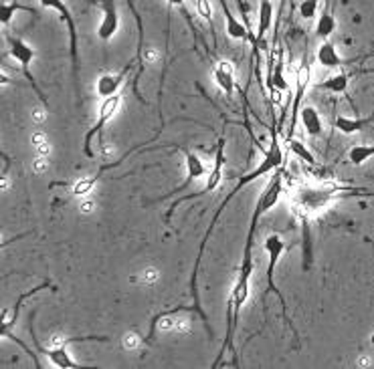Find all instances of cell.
<instances>
[{"label": "cell", "mask_w": 374, "mask_h": 369, "mask_svg": "<svg viewBox=\"0 0 374 369\" xmlns=\"http://www.w3.org/2000/svg\"><path fill=\"white\" fill-rule=\"evenodd\" d=\"M280 127H278V123H271V127H269V135H271V144H269V148L267 150H263V159L257 164V168L255 170H251L249 174H245V176H241L239 178V182L233 186V190L227 194V198L218 204L217 212L213 216V220H211V224H209V228H207V232H205V236H202V243L198 246V254H196V260H194V269H192V275H190V295H192V307H194V313L205 321V325H207V329H209V333L213 335V331H211V327H209V317H207V313L202 311L200 307V297H198V271H200V260H202V254H205V248H207V243H209V238H211V234H213V230H215V226H217L218 218L222 216L225 212V208L229 206V202L245 188V186H249L251 182H255L257 178H261V176H271L276 170H280L281 166H285V154H283V148H281V142H280Z\"/></svg>", "instance_id": "obj_1"}, {"label": "cell", "mask_w": 374, "mask_h": 369, "mask_svg": "<svg viewBox=\"0 0 374 369\" xmlns=\"http://www.w3.org/2000/svg\"><path fill=\"white\" fill-rule=\"evenodd\" d=\"M253 273V248L245 246L243 250V260H241V267H239V275L237 280L233 284V291H231V297H229V303H227V333H225V341L220 345V351H218V357L215 359L213 368H217L222 359V355L227 351L233 353L235 357V364L239 361L237 359V347H235V333H237V327H239V319H241V311L243 305L247 303L249 299V278Z\"/></svg>", "instance_id": "obj_2"}, {"label": "cell", "mask_w": 374, "mask_h": 369, "mask_svg": "<svg viewBox=\"0 0 374 369\" xmlns=\"http://www.w3.org/2000/svg\"><path fill=\"white\" fill-rule=\"evenodd\" d=\"M225 148H227V139H225V135H220V137H218V142H217V154H215V161H213V168H211V172H209L207 184L202 186L198 192L190 194V196H180V198H176V200L170 204V208L166 210V224H170V220H172V216H174V212H176V208H178L183 202L192 200V198L207 196V194L215 192L218 186H220V182H222V170H225V161H227Z\"/></svg>", "instance_id": "obj_3"}, {"label": "cell", "mask_w": 374, "mask_h": 369, "mask_svg": "<svg viewBox=\"0 0 374 369\" xmlns=\"http://www.w3.org/2000/svg\"><path fill=\"white\" fill-rule=\"evenodd\" d=\"M263 248H265L267 258H269V265H267V293L278 295V299H280V303H281V309H283V319H285V323L293 329V325H291V321H289V315H287V303H285V297L281 295V291L276 287V282H273V278H276V267H278L280 256L283 254V250H285V243H283V238H281L280 234H276V232H273V234H269V236L265 238ZM293 333H295V329H293ZM295 337H298V333H295Z\"/></svg>", "instance_id": "obj_4"}, {"label": "cell", "mask_w": 374, "mask_h": 369, "mask_svg": "<svg viewBox=\"0 0 374 369\" xmlns=\"http://www.w3.org/2000/svg\"><path fill=\"white\" fill-rule=\"evenodd\" d=\"M4 36H6V43H8V55L12 57V61L19 63V67L23 69L25 77L29 79V83H31V87L34 89V93H37V97H39V99L45 103V107H47V105H49L47 95L41 91V87L34 83V79H32V75H31V65H32V59H34V49H32L27 41H23L21 36H14V34H10V32H6Z\"/></svg>", "instance_id": "obj_5"}, {"label": "cell", "mask_w": 374, "mask_h": 369, "mask_svg": "<svg viewBox=\"0 0 374 369\" xmlns=\"http://www.w3.org/2000/svg\"><path fill=\"white\" fill-rule=\"evenodd\" d=\"M273 23V0H261L259 2V21H257V32H255V41L251 43L253 47V57H255V75H257V83L261 87L263 85V75H261V51L269 49L265 45V36L271 29Z\"/></svg>", "instance_id": "obj_6"}, {"label": "cell", "mask_w": 374, "mask_h": 369, "mask_svg": "<svg viewBox=\"0 0 374 369\" xmlns=\"http://www.w3.org/2000/svg\"><path fill=\"white\" fill-rule=\"evenodd\" d=\"M310 81H312V65H310V55H308V49H304V57L300 61V67L295 71V93H293V99H291V111H289V129H287V137H293V131H295V123L300 118V109H302V99L310 87Z\"/></svg>", "instance_id": "obj_7"}, {"label": "cell", "mask_w": 374, "mask_h": 369, "mask_svg": "<svg viewBox=\"0 0 374 369\" xmlns=\"http://www.w3.org/2000/svg\"><path fill=\"white\" fill-rule=\"evenodd\" d=\"M120 103H122V95H114V97H107L101 101L99 109H97V120H95L94 127L85 133V142H83V154L87 157L94 159V137L101 133V129L110 123V120L116 115V111L120 109Z\"/></svg>", "instance_id": "obj_8"}, {"label": "cell", "mask_w": 374, "mask_h": 369, "mask_svg": "<svg viewBox=\"0 0 374 369\" xmlns=\"http://www.w3.org/2000/svg\"><path fill=\"white\" fill-rule=\"evenodd\" d=\"M41 6L49 8V10H55L59 14L65 27H67V32H69V53H71V63H73V75L77 77L79 73V57H77V25H75V16L71 14L69 6L65 4V0H39Z\"/></svg>", "instance_id": "obj_9"}, {"label": "cell", "mask_w": 374, "mask_h": 369, "mask_svg": "<svg viewBox=\"0 0 374 369\" xmlns=\"http://www.w3.org/2000/svg\"><path fill=\"white\" fill-rule=\"evenodd\" d=\"M178 150L185 154V159H187V178H185V182L180 186H176L174 190H170L166 196H162L160 200H164V198H168V196H176V194H180L183 190H187L190 182H194V180H198V178H202L205 174H207V164H205V159L200 157V155L196 154V152H190L187 148H183V146H178Z\"/></svg>", "instance_id": "obj_10"}, {"label": "cell", "mask_w": 374, "mask_h": 369, "mask_svg": "<svg viewBox=\"0 0 374 369\" xmlns=\"http://www.w3.org/2000/svg\"><path fill=\"white\" fill-rule=\"evenodd\" d=\"M101 10H103V14L97 25V36L103 43H110L120 29V14H118L116 0H101Z\"/></svg>", "instance_id": "obj_11"}, {"label": "cell", "mask_w": 374, "mask_h": 369, "mask_svg": "<svg viewBox=\"0 0 374 369\" xmlns=\"http://www.w3.org/2000/svg\"><path fill=\"white\" fill-rule=\"evenodd\" d=\"M132 69H134V63L125 65V69H122L120 73H103V75L97 79V83H95V93H97V97L103 101V99H107V97L118 95L120 87L124 85L127 73H129Z\"/></svg>", "instance_id": "obj_12"}, {"label": "cell", "mask_w": 374, "mask_h": 369, "mask_svg": "<svg viewBox=\"0 0 374 369\" xmlns=\"http://www.w3.org/2000/svg\"><path fill=\"white\" fill-rule=\"evenodd\" d=\"M31 335H32V343H34V347H37V351H39L41 355H45L47 359H51V364H53L55 368H61V369L79 368V364H77V361L69 355V351H67V343H59V345H55V347H51V349L43 347V345L39 343V339L34 337V329H32V325H31Z\"/></svg>", "instance_id": "obj_13"}, {"label": "cell", "mask_w": 374, "mask_h": 369, "mask_svg": "<svg viewBox=\"0 0 374 369\" xmlns=\"http://www.w3.org/2000/svg\"><path fill=\"white\" fill-rule=\"evenodd\" d=\"M213 79H215V85H217L220 91L225 93L227 97H231L233 91L237 89V81H235V67L231 61H220L215 63L213 67Z\"/></svg>", "instance_id": "obj_14"}, {"label": "cell", "mask_w": 374, "mask_h": 369, "mask_svg": "<svg viewBox=\"0 0 374 369\" xmlns=\"http://www.w3.org/2000/svg\"><path fill=\"white\" fill-rule=\"evenodd\" d=\"M43 289H49V282L45 280V282H41L39 287H34L32 291L29 293H25V295H21L19 299H17V303H14V307H12V315H8L6 311L2 313V323H0V337L4 339L8 333H12L10 331V327H14L17 325V319H19V313H21V309L25 305V301L27 299H31L32 295H37L39 291H43Z\"/></svg>", "instance_id": "obj_15"}, {"label": "cell", "mask_w": 374, "mask_h": 369, "mask_svg": "<svg viewBox=\"0 0 374 369\" xmlns=\"http://www.w3.org/2000/svg\"><path fill=\"white\" fill-rule=\"evenodd\" d=\"M218 6L222 10V16H225V27H227V34L233 38V41H249V29L245 27L243 21H239L231 8L227 6V0H218Z\"/></svg>", "instance_id": "obj_16"}, {"label": "cell", "mask_w": 374, "mask_h": 369, "mask_svg": "<svg viewBox=\"0 0 374 369\" xmlns=\"http://www.w3.org/2000/svg\"><path fill=\"white\" fill-rule=\"evenodd\" d=\"M315 59H318V63H320L322 67H326V69H342V67H348V65H350L346 59L340 57L336 45L330 43V41H324V43L318 47Z\"/></svg>", "instance_id": "obj_17"}, {"label": "cell", "mask_w": 374, "mask_h": 369, "mask_svg": "<svg viewBox=\"0 0 374 369\" xmlns=\"http://www.w3.org/2000/svg\"><path fill=\"white\" fill-rule=\"evenodd\" d=\"M300 120H302V125L310 137H322L324 135V120L313 105H304L300 109Z\"/></svg>", "instance_id": "obj_18"}, {"label": "cell", "mask_w": 374, "mask_h": 369, "mask_svg": "<svg viewBox=\"0 0 374 369\" xmlns=\"http://www.w3.org/2000/svg\"><path fill=\"white\" fill-rule=\"evenodd\" d=\"M336 27H338V23H336V16H334V12H332V0H326L324 10H322L320 19H318V23H315V34H318L322 41H328V38L336 32Z\"/></svg>", "instance_id": "obj_19"}, {"label": "cell", "mask_w": 374, "mask_h": 369, "mask_svg": "<svg viewBox=\"0 0 374 369\" xmlns=\"http://www.w3.org/2000/svg\"><path fill=\"white\" fill-rule=\"evenodd\" d=\"M265 87H267L269 91H289V83H287V79H285V75H283V53H281V51H278V57L273 55V71H271V75L265 79Z\"/></svg>", "instance_id": "obj_20"}, {"label": "cell", "mask_w": 374, "mask_h": 369, "mask_svg": "<svg viewBox=\"0 0 374 369\" xmlns=\"http://www.w3.org/2000/svg\"><path fill=\"white\" fill-rule=\"evenodd\" d=\"M374 122V113H371L368 118H346V115H336L334 120V127L344 133V135H350V133H356L364 127H368Z\"/></svg>", "instance_id": "obj_21"}, {"label": "cell", "mask_w": 374, "mask_h": 369, "mask_svg": "<svg viewBox=\"0 0 374 369\" xmlns=\"http://www.w3.org/2000/svg\"><path fill=\"white\" fill-rule=\"evenodd\" d=\"M352 75H356V73L352 71V73H338V75H332V77H328V79L315 83V89L330 93H346L348 91V85H350Z\"/></svg>", "instance_id": "obj_22"}, {"label": "cell", "mask_w": 374, "mask_h": 369, "mask_svg": "<svg viewBox=\"0 0 374 369\" xmlns=\"http://www.w3.org/2000/svg\"><path fill=\"white\" fill-rule=\"evenodd\" d=\"M17 10H23V12H31L37 16V10H32L31 6H23V4H19L17 0H12V2H2V6H0V23L6 27L12 19H14V14H17Z\"/></svg>", "instance_id": "obj_23"}, {"label": "cell", "mask_w": 374, "mask_h": 369, "mask_svg": "<svg viewBox=\"0 0 374 369\" xmlns=\"http://www.w3.org/2000/svg\"><path fill=\"white\" fill-rule=\"evenodd\" d=\"M183 311H194V307H174L170 309V311H160L158 315L152 317V321H150V331H148V335L144 339V343L146 345H152L154 343V337H156V331H158V321H162L164 317H168V315H176V313H183Z\"/></svg>", "instance_id": "obj_24"}, {"label": "cell", "mask_w": 374, "mask_h": 369, "mask_svg": "<svg viewBox=\"0 0 374 369\" xmlns=\"http://www.w3.org/2000/svg\"><path fill=\"white\" fill-rule=\"evenodd\" d=\"M287 144H289V152L295 155V157H300L302 161H306V164H310V166L318 164L312 152H310L302 142H298V139H293V137H287Z\"/></svg>", "instance_id": "obj_25"}, {"label": "cell", "mask_w": 374, "mask_h": 369, "mask_svg": "<svg viewBox=\"0 0 374 369\" xmlns=\"http://www.w3.org/2000/svg\"><path fill=\"white\" fill-rule=\"evenodd\" d=\"M374 157V146H354L350 152H348V159L354 164V166H362L364 161L373 159Z\"/></svg>", "instance_id": "obj_26"}, {"label": "cell", "mask_w": 374, "mask_h": 369, "mask_svg": "<svg viewBox=\"0 0 374 369\" xmlns=\"http://www.w3.org/2000/svg\"><path fill=\"white\" fill-rule=\"evenodd\" d=\"M196 10L198 14L209 23V29H211V36L215 41V27H213V6H211V0H196ZM217 45V41H215Z\"/></svg>", "instance_id": "obj_27"}, {"label": "cell", "mask_w": 374, "mask_h": 369, "mask_svg": "<svg viewBox=\"0 0 374 369\" xmlns=\"http://www.w3.org/2000/svg\"><path fill=\"white\" fill-rule=\"evenodd\" d=\"M168 4H170V6H174V8H176L183 16H185L187 25L190 27L192 34H194V38H198V31H196V27H194V21H192V14H190V10H188L187 0H168Z\"/></svg>", "instance_id": "obj_28"}, {"label": "cell", "mask_w": 374, "mask_h": 369, "mask_svg": "<svg viewBox=\"0 0 374 369\" xmlns=\"http://www.w3.org/2000/svg\"><path fill=\"white\" fill-rule=\"evenodd\" d=\"M125 2H127V6H129V10H132L134 19H136V27H138V34H140V38H138V57H136V61H142V45H144V23H142V16H140L138 8L134 6V2H132V0H125Z\"/></svg>", "instance_id": "obj_29"}, {"label": "cell", "mask_w": 374, "mask_h": 369, "mask_svg": "<svg viewBox=\"0 0 374 369\" xmlns=\"http://www.w3.org/2000/svg\"><path fill=\"white\" fill-rule=\"evenodd\" d=\"M318 4H320V0H302V4H300V14H302L306 21H312L313 16H315V12H318Z\"/></svg>", "instance_id": "obj_30"}, {"label": "cell", "mask_w": 374, "mask_h": 369, "mask_svg": "<svg viewBox=\"0 0 374 369\" xmlns=\"http://www.w3.org/2000/svg\"><path fill=\"white\" fill-rule=\"evenodd\" d=\"M371 57H374V51L366 53V55H360V57H356V59H352V61H348V63H350V65H356V63L366 61V59H371Z\"/></svg>", "instance_id": "obj_31"}]
</instances>
